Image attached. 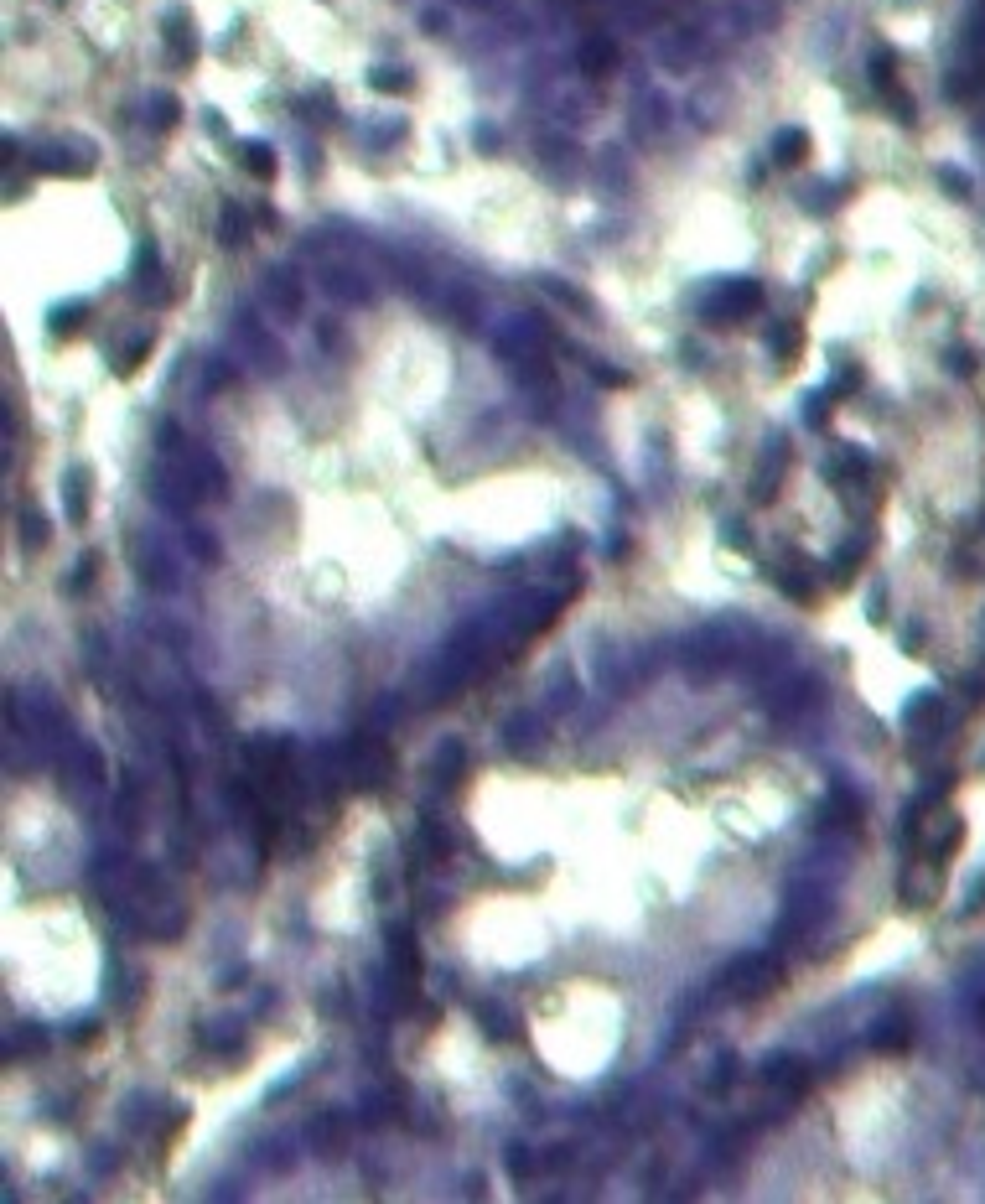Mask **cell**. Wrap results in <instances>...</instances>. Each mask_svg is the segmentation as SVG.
I'll list each match as a JSON object with an SVG mask.
<instances>
[{"label":"cell","instance_id":"cell-1","mask_svg":"<svg viewBox=\"0 0 985 1204\" xmlns=\"http://www.w3.org/2000/svg\"><path fill=\"white\" fill-rule=\"evenodd\" d=\"M752 312H762V286L757 281H726L716 297L700 306V317L710 327H737V322H747Z\"/></svg>","mask_w":985,"mask_h":1204},{"label":"cell","instance_id":"cell-16","mask_svg":"<svg viewBox=\"0 0 985 1204\" xmlns=\"http://www.w3.org/2000/svg\"><path fill=\"white\" fill-rule=\"evenodd\" d=\"M907 1044H913V1028H907L903 1017H882V1023L871 1028V1049L877 1054H903Z\"/></svg>","mask_w":985,"mask_h":1204},{"label":"cell","instance_id":"cell-23","mask_svg":"<svg viewBox=\"0 0 985 1204\" xmlns=\"http://www.w3.org/2000/svg\"><path fill=\"white\" fill-rule=\"evenodd\" d=\"M22 545H26L31 556H36V551H42V545H47V520L36 515V509H26V515H22Z\"/></svg>","mask_w":985,"mask_h":1204},{"label":"cell","instance_id":"cell-19","mask_svg":"<svg viewBox=\"0 0 985 1204\" xmlns=\"http://www.w3.org/2000/svg\"><path fill=\"white\" fill-rule=\"evenodd\" d=\"M244 240H249V218H244V208H239V203H224V208H218V245L239 249Z\"/></svg>","mask_w":985,"mask_h":1204},{"label":"cell","instance_id":"cell-12","mask_svg":"<svg viewBox=\"0 0 985 1204\" xmlns=\"http://www.w3.org/2000/svg\"><path fill=\"white\" fill-rule=\"evenodd\" d=\"M612 68H617V47L607 36H587V42H581V73H587V79H607Z\"/></svg>","mask_w":985,"mask_h":1204},{"label":"cell","instance_id":"cell-2","mask_svg":"<svg viewBox=\"0 0 985 1204\" xmlns=\"http://www.w3.org/2000/svg\"><path fill=\"white\" fill-rule=\"evenodd\" d=\"M249 763H254V779H260L270 794H285L290 790V742L285 738L254 742L249 747Z\"/></svg>","mask_w":985,"mask_h":1204},{"label":"cell","instance_id":"cell-21","mask_svg":"<svg viewBox=\"0 0 985 1204\" xmlns=\"http://www.w3.org/2000/svg\"><path fill=\"white\" fill-rule=\"evenodd\" d=\"M151 349H156V343H151V333L130 338V343H125V354L115 358V374H120V379H130L135 369H145V358H151Z\"/></svg>","mask_w":985,"mask_h":1204},{"label":"cell","instance_id":"cell-29","mask_svg":"<svg viewBox=\"0 0 985 1204\" xmlns=\"http://www.w3.org/2000/svg\"><path fill=\"white\" fill-rule=\"evenodd\" d=\"M939 182H944V192H955V197H964V192H970V182H964L955 167H939Z\"/></svg>","mask_w":985,"mask_h":1204},{"label":"cell","instance_id":"cell-24","mask_svg":"<svg viewBox=\"0 0 985 1204\" xmlns=\"http://www.w3.org/2000/svg\"><path fill=\"white\" fill-rule=\"evenodd\" d=\"M540 286L550 291L555 301H565V306H571V312H587V297H581L576 286H565V281H540Z\"/></svg>","mask_w":985,"mask_h":1204},{"label":"cell","instance_id":"cell-18","mask_svg":"<svg viewBox=\"0 0 985 1204\" xmlns=\"http://www.w3.org/2000/svg\"><path fill=\"white\" fill-rule=\"evenodd\" d=\"M145 125H151L156 136L177 131V125H181V104L172 94H151V99H145Z\"/></svg>","mask_w":985,"mask_h":1204},{"label":"cell","instance_id":"cell-9","mask_svg":"<svg viewBox=\"0 0 985 1204\" xmlns=\"http://www.w3.org/2000/svg\"><path fill=\"white\" fill-rule=\"evenodd\" d=\"M762 1080L778 1085V1090H789V1096H804V1090H809V1069L799 1065V1060H789V1054H778V1060L762 1065Z\"/></svg>","mask_w":985,"mask_h":1204},{"label":"cell","instance_id":"cell-15","mask_svg":"<svg viewBox=\"0 0 985 1204\" xmlns=\"http://www.w3.org/2000/svg\"><path fill=\"white\" fill-rule=\"evenodd\" d=\"M369 88L374 94H415V73L394 68V63H379V68H369Z\"/></svg>","mask_w":985,"mask_h":1204},{"label":"cell","instance_id":"cell-11","mask_svg":"<svg viewBox=\"0 0 985 1204\" xmlns=\"http://www.w3.org/2000/svg\"><path fill=\"white\" fill-rule=\"evenodd\" d=\"M88 467H73L68 472V483H63V515H68V524H83L88 520Z\"/></svg>","mask_w":985,"mask_h":1204},{"label":"cell","instance_id":"cell-5","mask_svg":"<svg viewBox=\"0 0 985 1204\" xmlns=\"http://www.w3.org/2000/svg\"><path fill=\"white\" fill-rule=\"evenodd\" d=\"M161 42H167L177 68H192L197 63V27H192V11L187 6H172L167 16H161Z\"/></svg>","mask_w":985,"mask_h":1204},{"label":"cell","instance_id":"cell-26","mask_svg":"<svg viewBox=\"0 0 985 1204\" xmlns=\"http://www.w3.org/2000/svg\"><path fill=\"white\" fill-rule=\"evenodd\" d=\"M804 421H809V426H825V421H830V395H814V400H809Z\"/></svg>","mask_w":985,"mask_h":1204},{"label":"cell","instance_id":"cell-27","mask_svg":"<svg viewBox=\"0 0 985 1204\" xmlns=\"http://www.w3.org/2000/svg\"><path fill=\"white\" fill-rule=\"evenodd\" d=\"M47 1044V1038L42 1033H36V1028H26L22 1038H11V1054H36V1049H42Z\"/></svg>","mask_w":985,"mask_h":1204},{"label":"cell","instance_id":"cell-7","mask_svg":"<svg viewBox=\"0 0 985 1204\" xmlns=\"http://www.w3.org/2000/svg\"><path fill=\"white\" fill-rule=\"evenodd\" d=\"M306 1142H312V1153H317V1158H337L342 1147H348V1122L327 1111V1117H317L312 1126H306Z\"/></svg>","mask_w":985,"mask_h":1204},{"label":"cell","instance_id":"cell-28","mask_svg":"<svg viewBox=\"0 0 985 1204\" xmlns=\"http://www.w3.org/2000/svg\"><path fill=\"white\" fill-rule=\"evenodd\" d=\"M592 374L601 379V385H612V390H623V385H628V374H623V369H612V363H592Z\"/></svg>","mask_w":985,"mask_h":1204},{"label":"cell","instance_id":"cell-17","mask_svg":"<svg viewBox=\"0 0 985 1204\" xmlns=\"http://www.w3.org/2000/svg\"><path fill=\"white\" fill-rule=\"evenodd\" d=\"M773 354H778V369H794L799 354H804V327H799V322H778L773 327Z\"/></svg>","mask_w":985,"mask_h":1204},{"label":"cell","instance_id":"cell-13","mask_svg":"<svg viewBox=\"0 0 985 1204\" xmlns=\"http://www.w3.org/2000/svg\"><path fill=\"white\" fill-rule=\"evenodd\" d=\"M804 161H809V131H778V140H773V167L794 172V167H804Z\"/></svg>","mask_w":985,"mask_h":1204},{"label":"cell","instance_id":"cell-8","mask_svg":"<svg viewBox=\"0 0 985 1204\" xmlns=\"http://www.w3.org/2000/svg\"><path fill=\"white\" fill-rule=\"evenodd\" d=\"M389 956L399 965V987H405V997H415V981H421V951H415L410 929H394L389 935Z\"/></svg>","mask_w":985,"mask_h":1204},{"label":"cell","instance_id":"cell-3","mask_svg":"<svg viewBox=\"0 0 985 1204\" xmlns=\"http://www.w3.org/2000/svg\"><path fill=\"white\" fill-rule=\"evenodd\" d=\"M773 981H778V965L768 956H742V960H732V971H726V992L737 1002H752L762 992H773Z\"/></svg>","mask_w":985,"mask_h":1204},{"label":"cell","instance_id":"cell-31","mask_svg":"<svg viewBox=\"0 0 985 1204\" xmlns=\"http://www.w3.org/2000/svg\"><path fill=\"white\" fill-rule=\"evenodd\" d=\"M301 115H312V120H333V104H327L322 94H317V99H301Z\"/></svg>","mask_w":985,"mask_h":1204},{"label":"cell","instance_id":"cell-14","mask_svg":"<svg viewBox=\"0 0 985 1204\" xmlns=\"http://www.w3.org/2000/svg\"><path fill=\"white\" fill-rule=\"evenodd\" d=\"M934 893H939V872H928V862H913V867L903 872V899L913 903V908L934 903Z\"/></svg>","mask_w":985,"mask_h":1204},{"label":"cell","instance_id":"cell-20","mask_svg":"<svg viewBox=\"0 0 985 1204\" xmlns=\"http://www.w3.org/2000/svg\"><path fill=\"white\" fill-rule=\"evenodd\" d=\"M239 167H244L254 182H270V177H276V151H270V145H260V140H249V145H239Z\"/></svg>","mask_w":985,"mask_h":1204},{"label":"cell","instance_id":"cell-22","mask_svg":"<svg viewBox=\"0 0 985 1204\" xmlns=\"http://www.w3.org/2000/svg\"><path fill=\"white\" fill-rule=\"evenodd\" d=\"M83 306L78 301H68V306H58V312H52L47 317V327H52V338H73V333H78V327H83Z\"/></svg>","mask_w":985,"mask_h":1204},{"label":"cell","instance_id":"cell-10","mask_svg":"<svg viewBox=\"0 0 985 1204\" xmlns=\"http://www.w3.org/2000/svg\"><path fill=\"white\" fill-rule=\"evenodd\" d=\"M265 297L276 301L281 317H296V312H301V286H296V276H290V270H270V276H265Z\"/></svg>","mask_w":985,"mask_h":1204},{"label":"cell","instance_id":"cell-32","mask_svg":"<svg viewBox=\"0 0 985 1204\" xmlns=\"http://www.w3.org/2000/svg\"><path fill=\"white\" fill-rule=\"evenodd\" d=\"M218 385H233V369H229V363H213V369H208V390H218Z\"/></svg>","mask_w":985,"mask_h":1204},{"label":"cell","instance_id":"cell-30","mask_svg":"<svg viewBox=\"0 0 985 1204\" xmlns=\"http://www.w3.org/2000/svg\"><path fill=\"white\" fill-rule=\"evenodd\" d=\"M529 1169H535V1163H529V1153H524V1147L514 1142V1147H508V1174H519V1178H524Z\"/></svg>","mask_w":985,"mask_h":1204},{"label":"cell","instance_id":"cell-6","mask_svg":"<svg viewBox=\"0 0 985 1204\" xmlns=\"http://www.w3.org/2000/svg\"><path fill=\"white\" fill-rule=\"evenodd\" d=\"M31 167L36 172H58V177H88V167H94V151H78L73 156L63 140H52V145H42V151H31Z\"/></svg>","mask_w":985,"mask_h":1204},{"label":"cell","instance_id":"cell-4","mask_svg":"<svg viewBox=\"0 0 985 1204\" xmlns=\"http://www.w3.org/2000/svg\"><path fill=\"white\" fill-rule=\"evenodd\" d=\"M871 83H877V94L892 104V115H898L903 125H913V120H918L913 99H907V94H903V83H898V52H892V47H877V58H871Z\"/></svg>","mask_w":985,"mask_h":1204},{"label":"cell","instance_id":"cell-25","mask_svg":"<svg viewBox=\"0 0 985 1204\" xmlns=\"http://www.w3.org/2000/svg\"><path fill=\"white\" fill-rule=\"evenodd\" d=\"M773 581H778V587L789 592L794 602H814V587H809V581H799V576H789V572H773Z\"/></svg>","mask_w":985,"mask_h":1204}]
</instances>
